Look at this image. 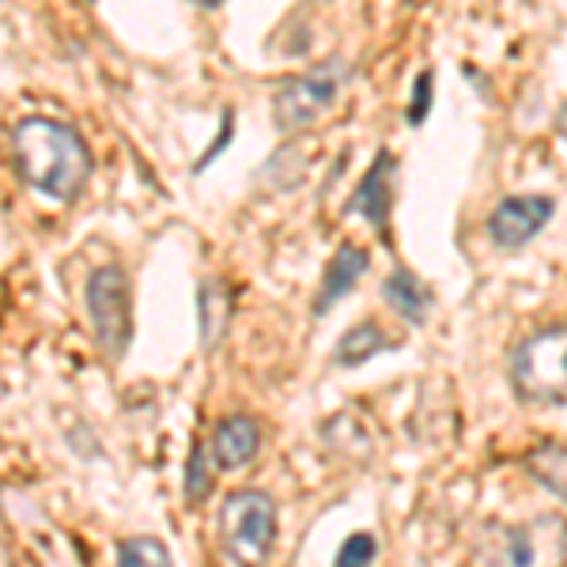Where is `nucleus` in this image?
Instances as JSON below:
<instances>
[{
	"instance_id": "nucleus-1",
	"label": "nucleus",
	"mask_w": 567,
	"mask_h": 567,
	"mask_svg": "<svg viewBox=\"0 0 567 567\" xmlns=\"http://www.w3.org/2000/svg\"><path fill=\"white\" fill-rule=\"evenodd\" d=\"M16 171L31 189L53 200H76L91 178V152L72 125L27 117L12 130Z\"/></svg>"
},
{
	"instance_id": "nucleus-2",
	"label": "nucleus",
	"mask_w": 567,
	"mask_h": 567,
	"mask_svg": "<svg viewBox=\"0 0 567 567\" xmlns=\"http://www.w3.org/2000/svg\"><path fill=\"white\" fill-rule=\"evenodd\" d=\"M511 386L529 405H567V322L537 329L518 344Z\"/></svg>"
},
{
	"instance_id": "nucleus-3",
	"label": "nucleus",
	"mask_w": 567,
	"mask_h": 567,
	"mask_svg": "<svg viewBox=\"0 0 567 567\" xmlns=\"http://www.w3.org/2000/svg\"><path fill=\"white\" fill-rule=\"evenodd\" d=\"M224 553L239 567H265L277 545V507L265 492H235L219 507Z\"/></svg>"
},
{
	"instance_id": "nucleus-4",
	"label": "nucleus",
	"mask_w": 567,
	"mask_h": 567,
	"mask_svg": "<svg viewBox=\"0 0 567 567\" xmlns=\"http://www.w3.org/2000/svg\"><path fill=\"white\" fill-rule=\"evenodd\" d=\"M352 69L344 65L341 58H329L318 61L315 69H307L303 76H291L284 80L277 99H272V117L284 133L291 130H307L315 117H322L329 106L337 103L341 87L349 84Z\"/></svg>"
},
{
	"instance_id": "nucleus-5",
	"label": "nucleus",
	"mask_w": 567,
	"mask_h": 567,
	"mask_svg": "<svg viewBox=\"0 0 567 567\" xmlns=\"http://www.w3.org/2000/svg\"><path fill=\"white\" fill-rule=\"evenodd\" d=\"M499 545H492V567H560L567 560V523L556 515H542L526 526L492 529Z\"/></svg>"
},
{
	"instance_id": "nucleus-6",
	"label": "nucleus",
	"mask_w": 567,
	"mask_h": 567,
	"mask_svg": "<svg viewBox=\"0 0 567 567\" xmlns=\"http://www.w3.org/2000/svg\"><path fill=\"white\" fill-rule=\"evenodd\" d=\"M87 315L95 326L99 341L110 355H122L130 349V333H133V315H130V280L122 269L106 265L99 269L87 284Z\"/></svg>"
},
{
	"instance_id": "nucleus-7",
	"label": "nucleus",
	"mask_w": 567,
	"mask_h": 567,
	"mask_svg": "<svg viewBox=\"0 0 567 567\" xmlns=\"http://www.w3.org/2000/svg\"><path fill=\"white\" fill-rule=\"evenodd\" d=\"M553 197H503L488 216V235L499 250H518L553 219Z\"/></svg>"
},
{
	"instance_id": "nucleus-8",
	"label": "nucleus",
	"mask_w": 567,
	"mask_h": 567,
	"mask_svg": "<svg viewBox=\"0 0 567 567\" xmlns=\"http://www.w3.org/2000/svg\"><path fill=\"white\" fill-rule=\"evenodd\" d=\"M393 175H398V159L382 148L374 155V163L368 167V175L355 186L352 200L344 205L349 216H363L379 235H386V219H390V205H393Z\"/></svg>"
},
{
	"instance_id": "nucleus-9",
	"label": "nucleus",
	"mask_w": 567,
	"mask_h": 567,
	"mask_svg": "<svg viewBox=\"0 0 567 567\" xmlns=\"http://www.w3.org/2000/svg\"><path fill=\"white\" fill-rule=\"evenodd\" d=\"M368 265H371V254L363 250V246L344 243L341 250L333 254V261H329V269H326L322 291H318V299H315V315H326V310L333 307L337 299L349 296V291L355 288V284H360L363 272H368Z\"/></svg>"
},
{
	"instance_id": "nucleus-10",
	"label": "nucleus",
	"mask_w": 567,
	"mask_h": 567,
	"mask_svg": "<svg viewBox=\"0 0 567 567\" xmlns=\"http://www.w3.org/2000/svg\"><path fill=\"white\" fill-rule=\"evenodd\" d=\"M261 446V432L250 416H227L216 424V435H213V454L224 470H239V465L254 462Z\"/></svg>"
},
{
	"instance_id": "nucleus-11",
	"label": "nucleus",
	"mask_w": 567,
	"mask_h": 567,
	"mask_svg": "<svg viewBox=\"0 0 567 567\" xmlns=\"http://www.w3.org/2000/svg\"><path fill=\"white\" fill-rule=\"evenodd\" d=\"M382 296H386V303L398 310L409 326H424L427 315H432V307H435L432 291H427L424 284L405 269V265H398V269L390 272L386 284H382Z\"/></svg>"
},
{
	"instance_id": "nucleus-12",
	"label": "nucleus",
	"mask_w": 567,
	"mask_h": 567,
	"mask_svg": "<svg viewBox=\"0 0 567 567\" xmlns=\"http://www.w3.org/2000/svg\"><path fill=\"white\" fill-rule=\"evenodd\" d=\"M386 349H390V337L374 322H363V326H352L349 333L341 337L333 360L341 363V368H360L363 360H371V355H379Z\"/></svg>"
},
{
	"instance_id": "nucleus-13",
	"label": "nucleus",
	"mask_w": 567,
	"mask_h": 567,
	"mask_svg": "<svg viewBox=\"0 0 567 567\" xmlns=\"http://www.w3.org/2000/svg\"><path fill=\"white\" fill-rule=\"evenodd\" d=\"M526 470L534 473L553 496H560L567 503V446L560 443L537 446V451L526 454Z\"/></svg>"
},
{
	"instance_id": "nucleus-14",
	"label": "nucleus",
	"mask_w": 567,
	"mask_h": 567,
	"mask_svg": "<svg viewBox=\"0 0 567 567\" xmlns=\"http://www.w3.org/2000/svg\"><path fill=\"white\" fill-rule=\"evenodd\" d=\"M227 318H231V299H227V288L219 280H208L205 288H200V341H205V349H216V344H219Z\"/></svg>"
},
{
	"instance_id": "nucleus-15",
	"label": "nucleus",
	"mask_w": 567,
	"mask_h": 567,
	"mask_svg": "<svg viewBox=\"0 0 567 567\" xmlns=\"http://www.w3.org/2000/svg\"><path fill=\"white\" fill-rule=\"evenodd\" d=\"M117 567H175L171 553L155 537H125L117 545Z\"/></svg>"
},
{
	"instance_id": "nucleus-16",
	"label": "nucleus",
	"mask_w": 567,
	"mask_h": 567,
	"mask_svg": "<svg viewBox=\"0 0 567 567\" xmlns=\"http://www.w3.org/2000/svg\"><path fill=\"white\" fill-rule=\"evenodd\" d=\"M208 488H213V458L205 454V443H197L194 454H189V470H186V496H189V503L205 499Z\"/></svg>"
},
{
	"instance_id": "nucleus-17",
	"label": "nucleus",
	"mask_w": 567,
	"mask_h": 567,
	"mask_svg": "<svg viewBox=\"0 0 567 567\" xmlns=\"http://www.w3.org/2000/svg\"><path fill=\"white\" fill-rule=\"evenodd\" d=\"M374 553H379V542H374L371 534H352L349 542L337 548L333 567H371Z\"/></svg>"
},
{
	"instance_id": "nucleus-18",
	"label": "nucleus",
	"mask_w": 567,
	"mask_h": 567,
	"mask_svg": "<svg viewBox=\"0 0 567 567\" xmlns=\"http://www.w3.org/2000/svg\"><path fill=\"white\" fill-rule=\"evenodd\" d=\"M432 87H435V72H420L416 87H413V103H409V125H424V117L432 114Z\"/></svg>"
}]
</instances>
